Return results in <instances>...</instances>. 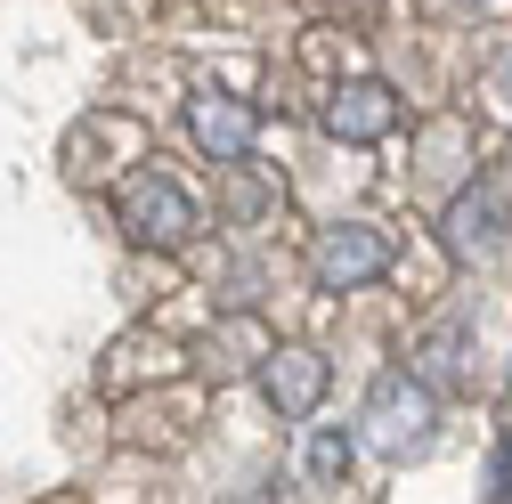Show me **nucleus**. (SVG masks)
Wrapping results in <instances>:
<instances>
[{
    "instance_id": "f257e3e1",
    "label": "nucleus",
    "mask_w": 512,
    "mask_h": 504,
    "mask_svg": "<svg viewBox=\"0 0 512 504\" xmlns=\"http://www.w3.org/2000/svg\"><path fill=\"white\" fill-rule=\"evenodd\" d=\"M366 448L374 456H423L431 448V431H439V391L423 383L415 366H391V374H374V391H366Z\"/></svg>"
},
{
    "instance_id": "f03ea898",
    "label": "nucleus",
    "mask_w": 512,
    "mask_h": 504,
    "mask_svg": "<svg viewBox=\"0 0 512 504\" xmlns=\"http://www.w3.org/2000/svg\"><path fill=\"white\" fill-rule=\"evenodd\" d=\"M114 220L131 228L147 252H179V244H196L204 204L187 196L171 171H131V179H114Z\"/></svg>"
},
{
    "instance_id": "7ed1b4c3",
    "label": "nucleus",
    "mask_w": 512,
    "mask_h": 504,
    "mask_svg": "<svg viewBox=\"0 0 512 504\" xmlns=\"http://www.w3.org/2000/svg\"><path fill=\"white\" fill-rule=\"evenodd\" d=\"M382 269H391V236L366 228V220H334L326 236L309 244V285H326V293H358Z\"/></svg>"
},
{
    "instance_id": "20e7f679",
    "label": "nucleus",
    "mask_w": 512,
    "mask_h": 504,
    "mask_svg": "<svg viewBox=\"0 0 512 504\" xmlns=\"http://www.w3.org/2000/svg\"><path fill=\"white\" fill-rule=\"evenodd\" d=\"M326 383H334L326 350H309V342H269V358H261V391H269L277 415H317Z\"/></svg>"
},
{
    "instance_id": "39448f33",
    "label": "nucleus",
    "mask_w": 512,
    "mask_h": 504,
    "mask_svg": "<svg viewBox=\"0 0 512 504\" xmlns=\"http://www.w3.org/2000/svg\"><path fill=\"white\" fill-rule=\"evenodd\" d=\"M187 131H196V147L212 163H236V155H252V139H261V114H252L236 90H196L187 98Z\"/></svg>"
},
{
    "instance_id": "423d86ee",
    "label": "nucleus",
    "mask_w": 512,
    "mask_h": 504,
    "mask_svg": "<svg viewBox=\"0 0 512 504\" xmlns=\"http://www.w3.org/2000/svg\"><path fill=\"white\" fill-rule=\"evenodd\" d=\"M439 236H447V252H456V261H488V252L512 236V204L496 196V187H464V196L447 204Z\"/></svg>"
},
{
    "instance_id": "0eeeda50",
    "label": "nucleus",
    "mask_w": 512,
    "mask_h": 504,
    "mask_svg": "<svg viewBox=\"0 0 512 504\" xmlns=\"http://www.w3.org/2000/svg\"><path fill=\"white\" fill-rule=\"evenodd\" d=\"M326 131L334 139H391L399 131V90L391 82H342L334 98H326Z\"/></svg>"
},
{
    "instance_id": "6e6552de",
    "label": "nucleus",
    "mask_w": 512,
    "mask_h": 504,
    "mask_svg": "<svg viewBox=\"0 0 512 504\" xmlns=\"http://www.w3.org/2000/svg\"><path fill=\"white\" fill-rule=\"evenodd\" d=\"M423 383H472V326L464 318H447L423 334V358H415Z\"/></svg>"
},
{
    "instance_id": "1a4fd4ad",
    "label": "nucleus",
    "mask_w": 512,
    "mask_h": 504,
    "mask_svg": "<svg viewBox=\"0 0 512 504\" xmlns=\"http://www.w3.org/2000/svg\"><path fill=\"white\" fill-rule=\"evenodd\" d=\"M220 171H228V179H220V212H228V220H269V212H277V179H261L244 155L220 163Z\"/></svg>"
},
{
    "instance_id": "9d476101",
    "label": "nucleus",
    "mask_w": 512,
    "mask_h": 504,
    "mask_svg": "<svg viewBox=\"0 0 512 504\" xmlns=\"http://www.w3.org/2000/svg\"><path fill=\"white\" fill-rule=\"evenodd\" d=\"M350 464H358V439H350V431L326 423V431H309V439H301V472H309L317 488H342Z\"/></svg>"
},
{
    "instance_id": "9b49d317",
    "label": "nucleus",
    "mask_w": 512,
    "mask_h": 504,
    "mask_svg": "<svg viewBox=\"0 0 512 504\" xmlns=\"http://www.w3.org/2000/svg\"><path fill=\"white\" fill-rule=\"evenodd\" d=\"M244 350H261V334H252V326L236 318V326H228V350L212 358V374H236V366H244Z\"/></svg>"
},
{
    "instance_id": "f8f14e48",
    "label": "nucleus",
    "mask_w": 512,
    "mask_h": 504,
    "mask_svg": "<svg viewBox=\"0 0 512 504\" xmlns=\"http://www.w3.org/2000/svg\"><path fill=\"white\" fill-rule=\"evenodd\" d=\"M496 504H512V439L496 448Z\"/></svg>"
},
{
    "instance_id": "ddd939ff",
    "label": "nucleus",
    "mask_w": 512,
    "mask_h": 504,
    "mask_svg": "<svg viewBox=\"0 0 512 504\" xmlns=\"http://www.w3.org/2000/svg\"><path fill=\"white\" fill-rule=\"evenodd\" d=\"M496 98L512 106V49H504V66H496Z\"/></svg>"
}]
</instances>
